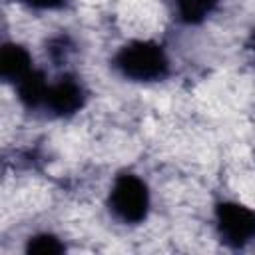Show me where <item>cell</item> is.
I'll return each instance as SVG.
<instances>
[{"label": "cell", "instance_id": "cell-1", "mask_svg": "<svg viewBox=\"0 0 255 255\" xmlns=\"http://www.w3.org/2000/svg\"><path fill=\"white\" fill-rule=\"evenodd\" d=\"M118 68L133 80H157L167 72V60L159 46L151 42H133L118 54Z\"/></svg>", "mask_w": 255, "mask_h": 255}, {"label": "cell", "instance_id": "cell-2", "mask_svg": "<svg viewBox=\"0 0 255 255\" xmlns=\"http://www.w3.org/2000/svg\"><path fill=\"white\" fill-rule=\"evenodd\" d=\"M112 209L128 223H137L145 217L149 197L145 183L135 175H120L112 189Z\"/></svg>", "mask_w": 255, "mask_h": 255}, {"label": "cell", "instance_id": "cell-3", "mask_svg": "<svg viewBox=\"0 0 255 255\" xmlns=\"http://www.w3.org/2000/svg\"><path fill=\"white\" fill-rule=\"evenodd\" d=\"M217 221L223 239L231 245H243L255 235V211L239 203H223L217 207Z\"/></svg>", "mask_w": 255, "mask_h": 255}, {"label": "cell", "instance_id": "cell-4", "mask_svg": "<svg viewBox=\"0 0 255 255\" xmlns=\"http://www.w3.org/2000/svg\"><path fill=\"white\" fill-rule=\"evenodd\" d=\"M82 102H84L82 88L72 78H62L58 84L50 86L46 94V104L56 114H74L76 110L82 108Z\"/></svg>", "mask_w": 255, "mask_h": 255}, {"label": "cell", "instance_id": "cell-5", "mask_svg": "<svg viewBox=\"0 0 255 255\" xmlns=\"http://www.w3.org/2000/svg\"><path fill=\"white\" fill-rule=\"evenodd\" d=\"M0 72L2 78L8 82H20L30 70V56L22 46L8 44L0 56Z\"/></svg>", "mask_w": 255, "mask_h": 255}, {"label": "cell", "instance_id": "cell-6", "mask_svg": "<svg viewBox=\"0 0 255 255\" xmlns=\"http://www.w3.org/2000/svg\"><path fill=\"white\" fill-rule=\"evenodd\" d=\"M48 84L44 80V76L40 72H28L20 82H18V94L20 100L28 106H38L42 102H46V94H48Z\"/></svg>", "mask_w": 255, "mask_h": 255}, {"label": "cell", "instance_id": "cell-7", "mask_svg": "<svg viewBox=\"0 0 255 255\" xmlns=\"http://www.w3.org/2000/svg\"><path fill=\"white\" fill-rule=\"evenodd\" d=\"M217 0H177L179 16L185 22H201L215 6Z\"/></svg>", "mask_w": 255, "mask_h": 255}, {"label": "cell", "instance_id": "cell-8", "mask_svg": "<svg viewBox=\"0 0 255 255\" xmlns=\"http://www.w3.org/2000/svg\"><path fill=\"white\" fill-rule=\"evenodd\" d=\"M62 249H64V245L52 235H38V237L30 239V243H28V253L52 255V253H60Z\"/></svg>", "mask_w": 255, "mask_h": 255}, {"label": "cell", "instance_id": "cell-9", "mask_svg": "<svg viewBox=\"0 0 255 255\" xmlns=\"http://www.w3.org/2000/svg\"><path fill=\"white\" fill-rule=\"evenodd\" d=\"M22 2H26V4H30L34 8H56L64 0H22Z\"/></svg>", "mask_w": 255, "mask_h": 255}, {"label": "cell", "instance_id": "cell-10", "mask_svg": "<svg viewBox=\"0 0 255 255\" xmlns=\"http://www.w3.org/2000/svg\"><path fill=\"white\" fill-rule=\"evenodd\" d=\"M251 46H253V50H255V32H253V36H251Z\"/></svg>", "mask_w": 255, "mask_h": 255}]
</instances>
